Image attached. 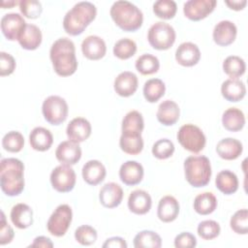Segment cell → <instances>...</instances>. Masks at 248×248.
I'll list each match as a JSON object with an SVG mask.
<instances>
[{"label": "cell", "instance_id": "1", "mask_svg": "<svg viewBox=\"0 0 248 248\" xmlns=\"http://www.w3.org/2000/svg\"><path fill=\"white\" fill-rule=\"evenodd\" d=\"M49 57L54 72L60 77H69L76 73L78 60L73 41L68 38L57 39L50 47Z\"/></svg>", "mask_w": 248, "mask_h": 248}, {"label": "cell", "instance_id": "2", "mask_svg": "<svg viewBox=\"0 0 248 248\" xmlns=\"http://www.w3.org/2000/svg\"><path fill=\"white\" fill-rule=\"evenodd\" d=\"M0 186L9 197L21 194L24 189V165L16 158H5L0 163Z\"/></svg>", "mask_w": 248, "mask_h": 248}, {"label": "cell", "instance_id": "3", "mask_svg": "<svg viewBox=\"0 0 248 248\" xmlns=\"http://www.w3.org/2000/svg\"><path fill=\"white\" fill-rule=\"evenodd\" d=\"M97 9L94 4L81 1L74 5L63 18V28L71 36L80 35L95 19Z\"/></svg>", "mask_w": 248, "mask_h": 248}, {"label": "cell", "instance_id": "4", "mask_svg": "<svg viewBox=\"0 0 248 248\" xmlns=\"http://www.w3.org/2000/svg\"><path fill=\"white\" fill-rule=\"evenodd\" d=\"M109 14L115 24L124 31L134 32L142 25L143 15L141 11L129 1L120 0L114 2Z\"/></svg>", "mask_w": 248, "mask_h": 248}, {"label": "cell", "instance_id": "5", "mask_svg": "<svg viewBox=\"0 0 248 248\" xmlns=\"http://www.w3.org/2000/svg\"><path fill=\"white\" fill-rule=\"evenodd\" d=\"M184 173L188 183L196 188L206 186L211 177V165L206 156H189L184 161Z\"/></svg>", "mask_w": 248, "mask_h": 248}, {"label": "cell", "instance_id": "6", "mask_svg": "<svg viewBox=\"0 0 248 248\" xmlns=\"http://www.w3.org/2000/svg\"><path fill=\"white\" fill-rule=\"evenodd\" d=\"M175 31L173 27L163 21L155 22L150 26L147 33L149 45L158 50H167L172 46L175 42Z\"/></svg>", "mask_w": 248, "mask_h": 248}, {"label": "cell", "instance_id": "7", "mask_svg": "<svg viewBox=\"0 0 248 248\" xmlns=\"http://www.w3.org/2000/svg\"><path fill=\"white\" fill-rule=\"evenodd\" d=\"M177 140L184 149L192 153L201 152L206 142L205 136L202 129L194 124L181 126L177 132Z\"/></svg>", "mask_w": 248, "mask_h": 248}, {"label": "cell", "instance_id": "8", "mask_svg": "<svg viewBox=\"0 0 248 248\" xmlns=\"http://www.w3.org/2000/svg\"><path fill=\"white\" fill-rule=\"evenodd\" d=\"M68 104L60 96L51 95L45 99L42 106V112L45 119L51 125L62 124L68 116Z\"/></svg>", "mask_w": 248, "mask_h": 248}, {"label": "cell", "instance_id": "9", "mask_svg": "<svg viewBox=\"0 0 248 248\" xmlns=\"http://www.w3.org/2000/svg\"><path fill=\"white\" fill-rule=\"evenodd\" d=\"M72 219L73 211L70 205L60 204L49 216L46 223V229L48 232L54 236H63L67 232L72 223Z\"/></svg>", "mask_w": 248, "mask_h": 248}, {"label": "cell", "instance_id": "10", "mask_svg": "<svg viewBox=\"0 0 248 248\" xmlns=\"http://www.w3.org/2000/svg\"><path fill=\"white\" fill-rule=\"evenodd\" d=\"M76 172L70 165H59L50 173L51 186L59 193L71 192L76 185Z\"/></svg>", "mask_w": 248, "mask_h": 248}, {"label": "cell", "instance_id": "11", "mask_svg": "<svg viewBox=\"0 0 248 248\" xmlns=\"http://www.w3.org/2000/svg\"><path fill=\"white\" fill-rule=\"evenodd\" d=\"M216 4V0H189L183 5V13L190 20L199 21L211 14Z\"/></svg>", "mask_w": 248, "mask_h": 248}, {"label": "cell", "instance_id": "12", "mask_svg": "<svg viewBox=\"0 0 248 248\" xmlns=\"http://www.w3.org/2000/svg\"><path fill=\"white\" fill-rule=\"evenodd\" d=\"M26 24L23 16L19 14H6L1 18V31L7 40L16 41L18 39Z\"/></svg>", "mask_w": 248, "mask_h": 248}, {"label": "cell", "instance_id": "13", "mask_svg": "<svg viewBox=\"0 0 248 248\" xmlns=\"http://www.w3.org/2000/svg\"><path fill=\"white\" fill-rule=\"evenodd\" d=\"M236 34L237 28L232 21L221 20L214 26L212 38L218 46H227L234 42Z\"/></svg>", "mask_w": 248, "mask_h": 248}, {"label": "cell", "instance_id": "14", "mask_svg": "<svg viewBox=\"0 0 248 248\" xmlns=\"http://www.w3.org/2000/svg\"><path fill=\"white\" fill-rule=\"evenodd\" d=\"M56 159L66 165H76L81 158V148L78 142L64 140L60 142L55 150Z\"/></svg>", "mask_w": 248, "mask_h": 248}, {"label": "cell", "instance_id": "15", "mask_svg": "<svg viewBox=\"0 0 248 248\" xmlns=\"http://www.w3.org/2000/svg\"><path fill=\"white\" fill-rule=\"evenodd\" d=\"M91 130V124L87 119L83 117H76L68 124L66 134L70 140L79 143L90 137Z\"/></svg>", "mask_w": 248, "mask_h": 248}, {"label": "cell", "instance_id": "16", "mask_svg": "<svg viewBox=\"0 0 248 248\" xmlns=\"http://www.w3.org/2000/svg\"><path fill=\"white\" fill-rule=\"evenodd\" d=\"M201 59L199 46L191 42H184L178 46L175 50V60L184 67H192Z\"/></svg>", "mask_w": 248, "mask_h": 248}, {"label": "cell", "instance_id": "17", "mask_svg": "<svg viewBox=\"0 0 248 248\" xmlns=\"http://www.w3.org/2000/svg\"><path fill=\"white\" fill-rule=\"evenodd\" d=\"M81 51L89 60H99L106 55L107 46L105 41L96 35L87 36L81 43Z\"/></svg>", "mask_w": 248, "mask_h": 248}, {"label": "cell", "instance_id": "18", "mask_svg": "<svg viewBox=\"0 0 248 248\" xmlns=\"http://www.w3.org/2000/svg\"><path fill=\"white\" fill-rule=\"evenodd\" d=\"M143 174V167L137 161H127L119 169L120 180L128 186H135L141 182Z\"/></svg>", "mask_w": 248, "mask_h": 248}, {"label": "cell", "instance_id": "19", "mask_svg": "<svg viewBox=\"0 0 248 248\" xmlns=\"http://www.w3.org/2000/svg\"><path fill=\"white\" fill-rule=\"evenodd\" d=\"M123 199V190L120 185L114 182L106 183L100 190L99 201L104 207H117Z\"/></svg>", "mask_w": 248, "mask_h": 248}, {"label": "cell", "instance_id": "20", "mask_svg": "<svg viewBox=\"0 0 248 248\" xmlns=\"http://www.w3.org/2000/svg\"><path fill=\"white\" fill-rule=\"evenodd\" d=\"M139 80L138 77L129 71L120 73L114 79V91L121 97L132 96L138 89Z\"/></svg>", "mask_w": 248, "mask_h": 248}, {"label": "cell", "instance_id": "21", "mask_svg": "<svg viewBox=\"0 0 248 248\" xmlns=\"http://www.w3.org/2000/svg\"><path fill=\"white\" fill-rule=\"evenodd\" d=\"M152 205V199L150 195L140 189L134 190L128 198V208L131 212L137 215L146 214Z\"/></svg>", "mask_w": 248, "mask_h": 248}, {"label": "cell", "instance_id": "22", "mask_svg": "<svg viewBox=\"0 0 248 248\" xmlns=\"http://www.w3.org/2000/svg\"><path fill=\"white\" fill-rule=\"evenodd\" d=\"M179 203L172 196L163 197L158 203L157 216L160 221L170 223L174 221L179 214Z\"/></svg>", "mask_w": 248, "mask_h": 248}, {"label": "cell", "instance_id": "23", "mask_svg": "<svg viewBox=\"0 0 248 248\" xmlns=\"http://www.w3.org/2000/svg\"><path fill=\"white\" fill-rule=\"evenodd\" d=\"M83 180L92 186L100 184L106 177L107 170L105 166L98 160H89L86 162L81 170Z\"/></svg>", "mask_w": 248, "mask_h": 248}, {"label": "cell", "instance_id": "24", "mask_svg": "<svg viewBox=\"0 0 248 248\" xmlns=\"http://www.w3.org/2000/svg\"><path fill=\"white\" fill-rule=\"evenodd\" d=\"M42 31L35 24H26L17 41L20 46L27 50L37 49L42 44Z\"/></svg>", "mask_w": 248, "mask_h": 248}, {"label": "cell", "instance_id": "25", "mask_svg": "<svg viewBox=\"0 0 248 248\" xmlns=\"http://www.w3.org/2000/svg\"><path fill=\"white\" fill-rule=\"evenodd\" d=\"M243 151L242 143L232 138H226L218 141L216 145V152L220 158L224 160H235Z\"/></svg>", "mask_w": 248, "mask_h": 248}, {"label": "cell", "instance_id": "26", "mask_svg": "<svg viewBox=\"0 0 248 248\" xmlns=\"http://www.w3.org/2000/svg\"><path fill=\"white\" fill-rule=\"evenodd\" d=\"M221 94L229 102H238L246 95V87L238 78H228L221 85Z\"/></svg>", "mask_w": 248, "mask_h": 248}, {"label": "cell", "instance_id": "27", "mask_svg": "<svg viewBox=\"0 0 248 248\" xmlns=\"http://www.w3.org/2000/svg\"><path fill=\"white\" fill-rule=\"evenodd\" d=\"M179 107L175 102L171 100H166L162 102L159 105L156 113L158 121L165 126H171L175 124L179 119Z\"/></svg>", "mask_w": 248, "mask_h": 248}, {"label": "cell", "instance_id": "28", "mask_svg": "<svg viewBox=\"0 0 248 248\" xmlns=\"http://www.w3.org/2000/svg\"><path fill=\"white\" fill-rule=\"evenodd\" d=\"M11 221L18 229H27L33 224V210L26 203H17L11 210Z\"/></svg>", "mask_w": 248, "mask_h": 248}, {"label": "cell", "instance_id": "29", "mask_svg": "<svg viewBox=\"0 0 248 248\" xmlns=\"http://www.w3.org/2000/svg\"><path fill=\"white\" fill-rule=\"evenodd\" d=\"M29 142L34 150L44 152L52 145L53 137L49 130L44 127H36L29 135Z\"/></svg>", "mask_w": 248, "mask_h": 248}, {"label": "cell", "instance_id": "30", "mask_svg": "<svg viewBox=\"0 0 248 248\" xmlns=\"http://www.w3.org/2000/svg\"><path fill=\"white\" fill-rule=\"evenodd\" d=\"M245 115L237 108H229L222 115V124L230 132H238L245 125Z\"/></svg>", "mask_w": 248, "mask_h": 248}, {"label": "cell", "instance_id": "31", "mask_svg": "<svg viewBox=\"0 0 248 248\" xmlns=\"http://www.w3.org/2000/svg\"><path fill=\"white\" fill-rule=\"evenodd\" d=\"M215 185L221 193L232 195L238 189V179L234 172L230 170H224L218 172L215 179Z\"/></svg>", "mask_w": 248, "mask_h": 248}, {"label": "cell", "instance_id": "32", "mask_svg": "<svg viewBox=\"0 0 248 248\" xmlns=\"http://www.w3.org/2000/svg\"><path fill=\"white\" fill-rule=\"evenodd\" d=\"M121 150L129 155H138L143 149V140L141 134H121L119 139Z\"/></svg>", "mask_w": 248, "mask_h": 248}, {"label": "cell", "instance_id": "33", "mask_svg": "<svg viewBox=\"0 0 248 248\" xmlns=\"http://www.w3.org/2000/svg\"><path fill=\"white\" fill-rule=\"evenodd\" d=\"M143 128V117L138 110L129 111L122 120L121 130L124 134H141Z\"/></svg>", "mask_w": 248, "mask_h": 248}, {"label": "cell", "instance_id": "34", "mask_svg": "<svg viewBox=\"0 0 248 248\" xmlns=\"http://www.w3.org/2000/svg\"><path fill=\"white\" fill-rule=\"evenodd\" d=\"M217 207V199L210 192L199 194L194 200V209L198 214H211Z\"/></svg>", "mask_w": 248, "mask_h": 248}, {"label": "cell", "instance_id": "35", "mask_svg": "<svg viewBox=\"0 0 248 248\" xmlns=\"http://www.w3.org/2000/svg\"><path fill=\"white\" fill-rule=\"evenodd\" d=\"M166 91V85L160 78H150L143 85V96L149 103H156L160 100Z\"/></svg>", "mask_w": 248, "mask_h": 248}, {"label": "cell", "instance_id": "36", "mask_svg": "<svg viewBox=\"0 0 248 248\" xmlns=\"http://www.w3.org/2000/svg\"><path fill=\"white\" fill-rule=\"evenodd\" d=\"M136 248H160L162 246L161 236L153 231H141L134 237Z\"/></svg>", "mask_w": 248, "mask_h": 248}, {"label": "cell", "instance_id": "37", "mask_svg": "<svg viewBox=\"0 0 248 248\" xmlns=\"http://www.w3.org/2000/svg\"><path fill=\"white\" fill-rule=\"evenodd\" d=\"M223 71L230 78H238L246 71L245 61L239 56L230 55L223 62Z\"/></svg>", "mask_w": 248, "mask_h": 248}, {"label": "cell", "instance_id": "38", "mask_svg": "<svg viewBox=\"0 0 248 248\" xmlns=\"http://www.w3.org/2000/svg\"><path fill=\"white\" fill-rule=\"evenodd\" d=\"M136 69L141 75H152L158 72L160 68L159 59L150 53H144L136 60Z\"/></svg>", "mask_w": 248, "mask_h": 248}, {"label": "cell", "instance_id": "39", "mask_svg": "<svg viewBox=\"0 0 248 248\" xmlns=\"http://www.w3.org/2000/svg\"><path fill=\"white\" fill-rule=\"evenodd\" d=\"M137 51V44L128 38L118 40L113 46V54L121 60L131 58Z\"/></svg>", "mask_w": 248, "mask_h": 248}, {"label": "cell", "instance_id": "40", "mask_svg": "<svg viewBox=\"0 0 248 248\" xmlns=\"http://www.w3.org/2000/svg\"><path fill=\"white\" fill-rule=\"evenodd\" d=\"M2 146L8 152H19L24 146V138L17 131L8 132L2 139Z\"/></svg>", "mask_w": 248, "mask_h": 248}, {"label": "cell", "instance_id": "41", "mask_svg": "<svg viewBox=\"0 0 248 248\" xmlns=\"http://www.w3.org/2000/svg\"><path fill=\"white\" fill-rule=\"evenodd\" d=\"M177 11L176 3L172 0H158L153 4V13L160 18L170 19Z\"/></svg>", "mask_w": 248, "mask_h": 248}, {"label": "cell", "instance_id": "42", "mask_svg": "<svg viewBox=\"0 0 248 248\" xmlns=\"http://www.w3.org/2000/svg\"><path fill=\"white\" fill-rule=\"evenodd\" d=\"M231 229L237 234L248 233V210L239 209L234 212L230 220Z\"/></svg>", "mask_w": 248, "mask_h": 248}, {"label": "cell", "instance_id": "43", "mask_svg": "<svg viewBox=\"0 0 248 248\" xmlns=\"http://www.w3.org/2000/svg\"><path fill=\"white\" fill-rule=\"evenodd\" d=\"M97 231L89 225L79 226L75 231L76 240L83 246H90L94 244L97 240Z\"/></svg>", "mask_w": 248, "mask_h": 248}, {"label": "cell", "instance_id": "44", "mask_svg": "<svg viewBox=\"0 0 248 248\" xmlns=\"http://www.w3.org/2000/svg\"><path fill=\"white\" fill-rule=\"evenodd\" d=\"M198 234L204 240L216 238L221 232L220 225L214 220H204L198 225Z\"/></svg>", "mask_w": 248, "mask_h": 248}, {"label": "cell", "instance_id": "45", "mask_svg": "<svg viewBox=\"0 0 248 248\" xmlns=\"http://www.w3.org/2000/svg\"><path fill=\"white\" fill-rule=\"evenodd\" d=\"M174 152V144L169 139H161L155 141L152 146V154L160 160L170 158Z\"/></svg>", "mask_w": 248, "mask_h": 248}, {"label": "cell", "instance_id": "46", "mask_svg": "<svg viewBox=\"0 0 248 248\" xmlns=\"http://www.w3.org/2000/svg\"><path fill=\"white\" fill-rule=\"evenodd\" d=\"M18 4L21 14L30 19L38 18L43 12L41 2L37 0H21Z\"/></svg>", "mask_w": 248, "mask_h": 248}, {"label": "cell", "instance_id": "47", "mask_svg": "<svg viewBox=\"0 0 248 248\" xmlns=\"http://www.w3.org/2000/svg\"><path fill=\"white\" fill-rule=\"evenodd\" d=\"M16 69L15 58L5 51L0 52V76L6 77L14 73Z\"/></svg>", "mask_w": 248, "mask_h": 248}, {"label": "cell", "instance_id": "48", "mask_svg": "<svg viewBox=\"0 0 248 248\" xmlns=\"http://www.w3.org/2000/svg\"><path fill=\"white\" fill-rule=\"evenodd\" d=\"M0 244L6 245L12 242L15 232L13 228L6 221V217L3 211H1V221H0Z\"/></svg>", "mask_w": 248, "mask_h": 248}, {"label": "cell", "instance_id": "49", "mask_svg": "<svg viewBox=\"0 0 248 248\" xmlns=\"http://www.w3.org/2000/svg\"><path fill=\"white\" fill-rule=\"evenodd\" d=\"M196 245H197L196 236L189 232H180L174 238V246L176 248H192V247H196Z\"/></svg>", "mask_w": 248, "mask_h": 248}, {"label": "cell", "instance_id": "50", "mask_svg": "<svg viewBox=\"0 0 248 248\" xmlns=\"http://www.w3.org/2000/svg\"><path fill=\"white\" fill-rule=\"evenodd\" d=\"M104 248H127V243L124 238L120 236H112L108 238L103 244Z\"/></svg>", "mask_w": 248, "mask_h": 248}, {"label": "cell", "instance_id": "51", "mask_svg": "<svg viewBox=\"0 0 248 248\" xmlns=\"http://www.w3.org/2000/svg\"><path fill=\"white\" fill-rule=\"evenodd\" d=\"M29 247H45V248H51L53 247V243L49 237L40 235L34 238L33 242L29 245Z\"/></svg>", "mask_w": 248, "mask_h": 248}, {"label": "cell", "instance_id": "52", "mask_svg": "<svg viewBox=\"0 0 248 248\" xmlns=\"http://www.w3.org/2000/svg\"><path fill=\"white\" fill-rule=\"evenodd\" d=\"M225 4L232 10L240 11L245 8L247 1L246 0H226Z\"/></svg>", "mask_w": 248, "mask_h": 248}, {"label": "cell", "instance_id": "53", "mask_svg": "<svg viewBox=\"0 0 248 248\" xmlns=\"http://www.w3.org/2000/svg\"><path fill=\"white\" fill-rule=\"evenodd\" d=\"M17 3H19V2H17V1H2V3H1V7L3 8V9H6V8H12V7H14L15 5H16Z\"/></svg>", "mask_w": 248, "mask_h": 248}]
</instances>
